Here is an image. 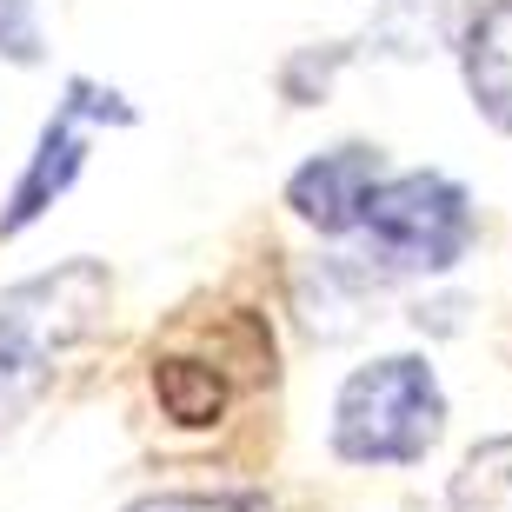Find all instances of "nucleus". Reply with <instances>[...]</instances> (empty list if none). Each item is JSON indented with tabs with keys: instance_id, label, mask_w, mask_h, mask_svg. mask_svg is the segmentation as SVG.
Here are the masks:
<instances>
[{
	"instance_id": "1",
	"label": "nucleus",
	"mask_w": 512,
	"mask_h": 512,
	"mask_svg": "<svg viewBox=\"0 0 512 512\" xmlns=\"http://www.w3.org/2000/svg\"><path fill=\"white\" fill-rule=\"evenodd\" d=\"M114 280L100 260H67L0 293V426H14L40 399L54 360L107 326Z\"/></svg>"
},
{
	"instance_id": "2",
	"label": "nucleus",
	"mask_w": 512,
	"mask_h": 512,
	"mask_svg": "<svg viewBox=\"0 0 512 512\" xmlns=\"http://www.w3.org/2000/svg\"><path fill=\"white\" fill-rule=\"evenodd\" d=\"M446 433V393L419 353L360 366L333 399V453L346 466H413Z\"/></svg>"
},
{
	"instance_id": "3",
	"label": "nucleus",
	"mask_w": 512,
	"mask_h": 512,
	"mask_svg": "<svg viewBox=\"0 0 512 512\" xmlns=\"http://www.w3.org/2000/svg\"><path fill=\"white\" fill-rule=\"evenodd\" d=\"M473 193L446 173H386L366 200L360 240L386 273H453L473 247Z\"/></svg>"
},
{
	"instance_id": "4",
	"label": "nucleus",
	"mask_w": 512,
	"mask_h": 512,
	"mask_svg": "<svg viewBox=\"0 0 512 512\" xmlns=\"http://www.w3.org/2000/svg\"><path fill=\"white\" fill-rule=\"evenodd\" d=\"M100 127H133V107L114 94V87H100V80L74 74L67 87H60V107H54V120L40 127L34 153H27V167H20L14 193H7V207H0V233H7V240H14V233H27L40 213H47L60 193L80 180L87 147H94Z\"/></svg>"
},
{
	"instance_id": "5",
	"label": "nucleus",
	"mask_w": 512,
	"mask_h": 512,
	"mask_svg": "<svg viewBox=\"0 0 512 512\" xmlns=\"http://www.w3.org/2000/svg\"><path fill=\"white\" fill-rule=\"evenodd\" d=\"M380 180H386L380 147H360V140H353V147L313 153V160L286 180V207L320 233H360L366 200L380 193Z\"/></svg>"
},
{
	"instance_id": "6",
	"label": "nucleus",
	"mask_w": 512,
	"mask_h": 512,
	"mask_svg": "<svg viewBox=\"0 0 512 512\" xmlns=\"http://www.w3.org/2000/svg\"><path fill=\"white\" fill-rule=\"evenodd\" d=\"M459 74L466 94L486 114V127L512 133V0H479L459 27Z\"/></svg>"
},
{
	"instance_id": "7",
	"label": "nucleus",
	"mask_w": 512,
	"mask_h": 512,
	"mask_svg": "<svg viewBox=\"0 0 512 512\" xmlns=\"http://www.w3.org/2000/svg\"><path fill=\"white\" fill-rule=\"evenodd\" d=\"M227 366L200 360V353H160L153 360V399L167 406L173 426H220L227 413Z\"/></svg>"
},
{
	"instance_id": "8",
	"label": "nucleus",
	"mask_w": 512,
	"mask_h": 512,
	"mask_svg": "<svg viewBox=\"0 0 512 512\" xmlns=\"http://www.w3.org/2000/svg\"><path fill=\"white\" fill-rule=\"evenodd\" d=\"M446 499H453V512H512V433L459 459Z\"/></svg>"
},
{
	"instance_id": "9",
	"label": "nucleus",
	"mask_w": 512,
	"mask_h": 512,
	"mask_svg": "<svg viewBox=\"0 0 512 512\" xmlns=\"http://www.w3.org/2000/svg\"><path fill=\"white\" fill-rule=\"evenodd\" d=\"M0 54L14 60V67H40V60H47L40 0H0Z\"/></svg>"
},
{
	"instance_id": "10",
	"label": "nucleus",
	"mask_w": 512,
	"mask_h": 512,
	"mask_svg": "<svg viewBox=\"0 0 512 512\" xmlns=\"http://www.w3.org/2000/svg\"><path fill=\"white\" fill-rule=\"evenodd\" d=\"M127 512H266V499L253 493H147Z\"/></svg>"
}]
</instances>
